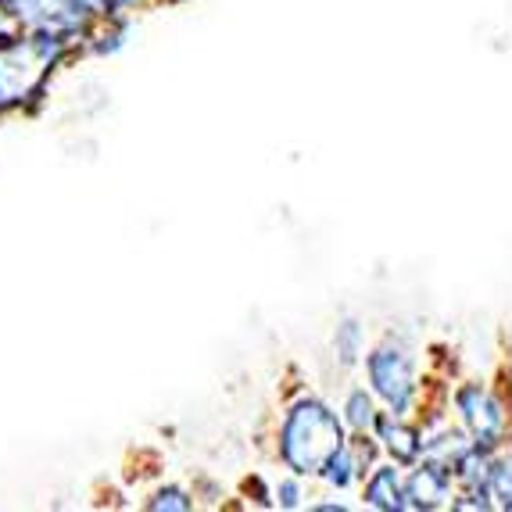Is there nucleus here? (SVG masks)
I'll return each mask as SVG.
<instances>
[{
  "label": "nucleus",
  "mask_w": 512,
  "mask_h": 512,
  "mask_svg": "<svg viewBox=\"0 0 512 512\" xmlns=\"http://www.w3.org/2000/svg\"><path fill=\"white\" fill-rule=\"evenodd\" d=\"M455 416L462 430L477 448L484 452H502L512 444V419H509V398L487 380H466L452 394Z\"/></svg>",
  "instance_id": "1"
},
{
  "label": "nucleus",
  "mask_w": 512,
  "mask_h": 512,
  "mask_svg": "<svg viewBox=\"0 0 512 512\" xmlns=\"http://www.w3.org/2000/svg\"><path fill=\"white\" fill-rule=\"evenodd\" d=\"M505 398H509V419H512V380H509V391H505Z\"/></svg>",
  "instance_id": "2"
}]
</instances>
